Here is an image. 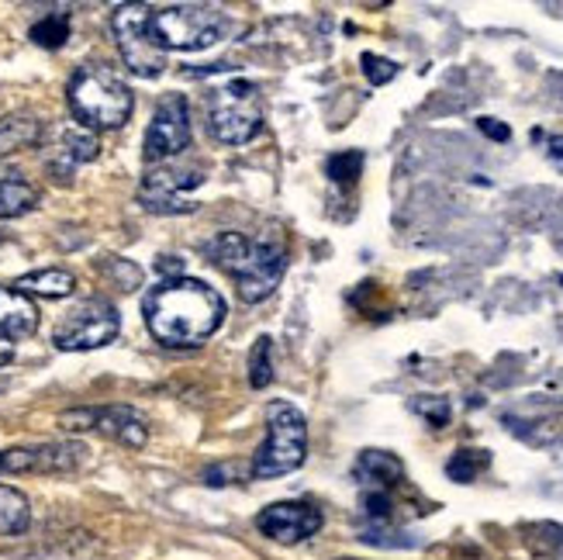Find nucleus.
I'll return each instance as SVG.
<instances>
[{
  "label": "nucleus",
  "mask_w": 563,
  "mask_h": 560,
  "mask_svg": "<svg viewBox=\"0 0 563 560\" xmlns=\"http://www.w3.org/2000/svg\"><path fill=\"white\" fill-rule=\"evenodd\" d=\"M522 532H526V543L536 553H543V557H563V526H556V523H532Z\"/></svg>",
  "instance_id": "4be33fe9"
},
{
  "label": "nucleus",
  "mask_w": 563,
  "mask_h": 560,
  "mask_svg": "<svg viewBox=\"0 0 563 560\" xmlns=\"http://www.w3.org/2000/svg\"><path fill=\"white\" fill-rule=\"evenodd\" d=\"M508 429L519 436V440L532 447H563V402L543 405V411H532V416H505Z\"/></svg>",
  "instance_id": "2eb2a0df"
},
{
  "label": "nucleus",
  "mask_w": 563,
  "mask_h": 560,
  "mask_svg": "<svg viewBox=\"0 0 563 560\" xmlns=\"http://www.w3.org/2000/svg\"><path fill=\"white\" fill-rule=\"evenodd\" d=\"M118 329H121V315L108 298H84L59 319L53 343L73 353L97 350V347H108L118 336Z\"/></svg>",
  "instance_id": "0eeeda50"
},
{
  "label": "nucleus",
  "mask_w": 563,
  "mask_h": 560,
  "mask_svg": "<svg viewBox=\"0 0 563 560\" xmlns=\"http://www.w3.org/2000/svg\"><path fill=\"white\" fill-rule=\"evenodd\" d=\"M80 443H42L14 447L0 453V474H66L80 464Z\"/></svg>",
  "instance_id": "f8f14e48"
},
{
  "label": "nucleus",
  "mask_w": 563,
  "mask_h": 560,
  "mask_svg": "<svg viewBox=\"0 0 563 560\" xmlns=\"http://www.w3.org/2000/svg\"><path fill=\"white\" fill-rule=\"evenodd\" d=\"M69 39V14L56 11V14H45L42 21L32 24V42L42 48H59Z\"/></svg>",
  "instance_id": "b1692460"
},
{
  "label": "nucleus",
  "mask_w": 563,
  "mask_h": 560,
  "mask_svg": "<svg viewBox=\"0 0 563 560\" xmlns=\"http://www.w3.org/2000/svg\"><path fill=\"white\" fill-rule=\"evenodd\" d=\"M159 271H163V274H180L184 266L177 263V256H163V260H159ZM180 277H184V274H180Z\"/></svg>",
  "instance_id": "7c9ffc66"
},
{
  "label": "nucleus",
  "mask_w": 563,
  "mask_h": 560,
  "mask_svg": "<svg viewBox=\"0 0 563 560\" xmlns=\"http://www.w3.org/2000/svg\"><path fill=\"white\" fill-rule=\"evenodd\" d=\"M308 457V422L290 402L266 405V443L253 460V477H280L305 464Z\"/></svg>",
  "instance_id": "39448f33"
},
{
  "label": "nucleus",
  "mask_w": 563,
  "mask_h": 560,
  "mask_svg": "<svg viewBox=\"0 0 563 560\" xmlns=\"http://www.w3.org/2000/svg\"><path fill=\"white\" fill-rule=\"evenodd\" d=\"M38 329V308L29 295L14 287H0V343H18Z\"/></svg>",
  "instance_id": "dca6fc26"
},
{
  "label": "nucleus",
  "mask_w": 563,
  "mask_h": 560,
  "mask_svg": "<svg viewBox=\"0 0 563 560\" xmlns=\"http://www.w3.org/2000/svg\"><path fill=\"white\" fill-rule=\"evenodd\" d=\"M256 526L274 543H301L322 529V513L311 502H274L260 513Z\"/></svg>",
  "instance_id": "ddd939ff"
},
{
  "label": "nucleus",
  "mask_w": 563,
  "mask_h": 560,
  "mask_svg": "<svg viewBox=\"0 0 563 560\" xmlns=\"http://www.w3.org/2000/svg\"><path fill=\"white\" fill-rule=\"evenodd\" d=\"M59 426L69 432H84V429H97L118 440L121 447L142 450L145 440H150V426L129 405H104V408H73L59 416Z\"/></svg>",
  "instance_id": "1a4fd4ad"
},
{
  "label": "nucleus",
  "mask_w": 563,
  "mask_h": 560,
  "mask_svg": "<svg viewBox=\"0 0 563 560\" xmlns=\"http://www.w3.org/2000/svg\"><path fill=\"white\" fill-rule=\"evenodd\" d=\"M271 381H274V343L263 336V339H256V347L250 353V384L256 392H263Z\"/></svg>",
  "instance_id": "393cba45"
},
{
  "label": "nucleus",
  "mask_w": 563,
  "mask_h": 560,
  "mask_svg": "<svg viewBox=\"0 0 563 560\" xmlns=\"http://www.w3.org/2000/svg\"><path fill=\"white\" fill-rule=\"evenodd\" d=\"M208 129L218 142L242 145L263 129V97L250 80H232L208 94Z\"/></svg>",
  "instance_id": "423d86ee"
},
{
  "label": "nucleus",
  "mask_w": 563,
  "mask_h": 560,
  "mask_svg": "<svg viewBox=\"0 0 563 560\" xmlns=\"http://www.w3.org/2000/svg\"><path fill=\"white\" fill-rule=\"evenodd\" d=\"M42 142V121L32 114H8L0 118V156H11L18 150Z\"/></svg>",
  "instance_id": "aec40b11"
},
{
  "label": "nucleus",
  "mask_w": 563,
  "mask_h": 560,
  "mask_svg": "<svg viewBox=\"0 0 563 560\" xmlns=\"http://www.w3.org/2000/svg\"><path fill=\"white\" fill-rule=\"evenodd\" d=\"M97 150H101V142H97V135L84 125H66L56 132V139L48 142V153H45V166L48 174H53L56 180H69L73 169L90 163L97 156Z\"/></svg>",
  "instance_id": "4468645a"
},
{
  "label": "nucleus",
  "mask_w": 563,
  "mask_h": 560,
  "mask_svg": "<svg viewBox=\"0 0 563 560\" xmlns=\"http://www.w3.org/2000/svg\"><path fill=\"white\" fill-rule=\"evenodd\" d=\"M145 326L166 350L201 347L225 322V301L214 287L194 277H166L142 301Z\"/></svg>",
  "instance_id": "f257e3e1"
},
{
  "label": "nucleus",
  "mask_w": 563,
  "mask_h": 560,
  "mask_svg": "<svg viewBox=\"0 0 563 560\" xmlns=\"http://www.w3.org/2000/svg\"><path fill=\"white\" fill-rule=\"evenodd\" d=\"M487 464H492V457H487L484 450H456L453 460L446 464V474L456 484H471V481H477L481 471H487Z\"/></svg>",
  "instance_id": "5701e85b"
},
{
  "label": "nucleus",
  "mask_w": 563,
  "mask_h": 560,
  "mask_svg": "<svg viewBox=\"0 0 563 560\" xmlns=\"http://www.w3.org/2000/svg\"><path fill=\"white\" fill-rule=\"evenodd\" d=\"M97 271H101L108 281H114L121 290H135L142 284V271L132 263V260H121V256H108L97 263Z\"/></svg>",
  "instance_id": "a878e982"
},
{
  "label": "nucleus",
  "mask_w": 563,
  "mask_h": 560,
  "mask_svg": "<svg viewBox=\"0 0 563 560\" xmlns=\"http://www.w3.org/2000/svg\"><path fill=\"white\" fill-rule=\"evenodd\" d=\"M363 73H366V80H371L374 87H384L387 80H395L398 77V66L384 59V56H374V53H366L363 56Z\"/></svg>",
  "instance_id": "c85d7f7f"
},
{
  "label": "nucleus",
  "mask_w": 563,
  "mask_h": 560,
  "mask_svg": "<svg viewBox=\"0 0 563 560\" xmlns=\"http://www.w3.org/2000/svg\"><path fill=\"white\" fill-rule=\"evenodd\" d=\"M360 169H363V153H360V150H350V153H335V156H329V163H325V174H329L335 184H342V187L356 184Z\"/></svg>",
  "instance_id": "bb28decb"
},
{
  "label": "nucleus",
  "mask_w": 563,
  "mask_h": 560,
  "mask_svg": "<svg viewBox=\"0 0 563 560\" xmlns=\"http://www.w3.org/2000/svg\"><path fill=\"white\" fill-rule=\"evenodd\" d=\"M150 21H153L150 4H125V8H118L111 18L121 59L129 63V69L135 73V77H159L163 66H166L163 48L153 42Z\"/></svg>",
  "instance_id": "6e6552de"
},
{
  "label": "nucleus",
  "mask_w": 563,
  "mask_h": 560,
  "mask_svg": "<svg viewBox=\"0 0 563 560\" xmlns=\"http://www.w3.org/2000/svg\"><path fill=\"white\" fill-rule=\"evenodd\" d=\"M38 205V190L18 169H0V218H18Z\"/></svg>",
  "instance_id": "6ab92c4d"
},
{
  "label": "nucleus",
  "mask_w": 563,
  "mask_h": 560,
  "mask_svg": "<svg viewBox=\"0 0 563 560\" xmlns=\"http://www.w3.org/2000/svg\"><path fill=\"white\" fill-rule=\"evenodd\" d=\"M32 526V505L11 484H0V537H21Z\"/></svg>",
  "instance_id": "412c9836"
},
{
  "label": "nucleus",
  "mask_w": 563,
  "mask_h": 560,
  "mask_svg": "<svg viewBox=\"0 0 563 560\" xmlns=\"http://www.w3.org/2000/svg\"><path fill=\"white\" fill-rule=\"evenodd\" d=\"M411 408L419 411V416H422L429 426H435V429H443V426L450 422V402H446V398H415Z\"/></svg>",
  "instance_id": "cd10ccee"
},
{
  "label": "nucleus",
  "mask_w": 563,
  "mask_h": 560,
  "mask_svg": "<svg viewBox=\"0 0 563 560\" xmlns=\"http://www.w3.org/2000/svg\"><path fill=\"white\" fill-rule=\"evenodd\" d=\"M69 111L84 129H121L132 114V90L111 66H80L69 80Z\"/></svg>",
  "instance_id": "7ed1b4c3"
},
{
  "label": "nucleus",
  "mask_w": 563,
  "mask_h": 560,
  "mask_svg": "<svg viewBox=\"0 0 563 560\" xmlns=\"http://www.w3.org/2000/svg\"><path fill=\"white\" fill-rule=\"evenodd\" d=\"M190 145V114H187V97L184 94H166L156 114L153 125L145 132V160L159 163L184 153Z\"/></svg>",
  "instance_id": "9b49d317"
},
{
  "label": "nucleus",
  "mask_w": 563,
  "mask_h": 560,
  "mask_svg": "<svg viewBox=\"0 0 563 560\" xmlns=\"http://www.w3.org/2000/svg\"><path fill=\"white\" fill-rule=\"evenodd\" d=\"M477 125H481L484 135H492V139H498V142H508V135H511L508 125H501V121H495V118H481Z\"/></svg>",
  "instance_id": "c756f323"
},
{
  "label": "nucleus",
  "mask_w": 563,
  "mask_h": 560,
  "mask_svg": "<svg viewBox=\"0 0 563 560\" xmlns=\"http://www.w3.org/2000/svg\"><path fill=\"white\" fill-rule=\"evenodd\" d=\"M208 253L214 256V263L222 266V271L235 277L242 301H250V305L271 298L287 271V246L277 239L253 242L239 232H222L211 242Z\"/></svg>",
  "instance_id": "f03ea898"
},
{
  "label": "nucleus",
  "mask_w": 563,
  "mask_h": 560,
  "mask_svg": "<svg viewBox=\"0 0 563 560\" xmlns=\"http://www.w3.org/2000/svg\"><path fill=\"white\" fill-rule=\"evenodd\" d=\"M11 356H14V347L11 343H0V367H4V363H11Z\"/></svg>",
  "instance_id": "2f4dec72"
},
{
  "label": "nucleus",
  "mask_w": 563,
  "mask_h": 560,
  "mask_svg": "<svg viewBox=\"0 0 563 560\" xmlns=\"http://www.w3.org/2000/svg\"><path fill=\"white\" fill-rule=\"evenodd\" d=\"M150 32L163 53H194V48L222 42L229 32V14L214 4H174L153 11Z\"/></svg>",
  "instance_id": "20e7f679"
},
{
  "label": "nucleus",
  "mask_w": 563,
  "mask_h": 560,
  "mask_svg": "<svg viewBox=\"0 0 563 560\" xmlns=\"http://www.w3.org/2000/svg\"><path fill=\"white\" fill-rule=\"evenodd\" d=\"M201 169L198 166H156L142 177L139 187V201L142 208H150L156 215H180V211H194V201L187 198V190L201 187Z\"/></svg>",
  "instance_id": "9d476101"
},
{
  "label": "nucleus",
  "mask_w": 563,
  "mask_h": 560,
  "mask_svg": "<svg viewBox=\"0 0 563 560\" xmlns=\"http://www.w3.org/2000/svg\"><path fill=\"white\" fill-rule=\"evenodd\" d=\"M73 287H77V277H73L69 271H63V266H48V271H35V274H24L18 277L14 290H21V295H38V298H66L73 295Z\"/></svg>",
  "instance_id": "a211bd4d"
},
{
  "label": "nucleus",
  "mask_w": 563,
  "mask_h": 560,
  "mask_svg": "<svg viewBox=\"0 0 563 560\" xmlns=\"http://www.w3.org/2000/svg\"><path fill=\"white\" fill-rule=\"evenodd\" d=\"M353 477L363 484V492H390L405 481V464L387 450H363Z\"/></svg>",
  "instance_id": "f3484780"
}]
</instances>
